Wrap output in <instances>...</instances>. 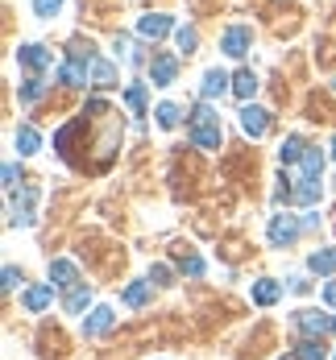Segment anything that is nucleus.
Wrapping results in <instances>:
<instances>
[{
	"instance_id": "nucleus-1",
	"label": "nucleus",
	"mask_w": 336,
	"mask_h": 360,
	"mask_svg": "<svg viewBox=\"0 0 336 360\" xmlns=\"http://www.w3.org/2000/svg\"><path fill=\"white\" fill-rule=\"evenodd\" d=\"M125 137V116L112 108L108 100H87L79 116H71L58 133H54V149L58 158L79 170V174H104L116 162V149Z\"/></svg>"
},
{
	"instance_id": "nucleus-2",
	"label": "nucleus",
	"mask_w": 336,
	"mask_h": 360,
	"mask_svg": "<svg viewBox=\"0 0 336 360\" xmlns=\"http://www.w3.org/2000/svg\"><path fill=\"white\" fill-rule=\"evenodd\" d=\"M8 195H13V203H8V224H13V228H30V224H34L37 191H34V186H25L21 195H17V191H8Z\"/></svg>"
},
{
	"instance_id": "nucleus-3",
	"label": "nucleus",
	"mask_w": 336,
	"mask_h": 360,
	"mask_svg": "<svg viewBox=\"0 0 336 360\" xmlns=\"http://www.w3.org/2000/svg\"><path fill=\"white\" fill-rule=\"evenodd\" d=\"M249 46H254V30H249V25H228V30H224L220 50L228 54V58H245Z\"/></svg>"
},
{
	"instance_id": "nucleus-4",
	"label": "nucleus",
	"mask_w": 336,
	"mask_h": 360,
	"mask_svg": "<svg viewBox=\"0 0 336 360\" xmlns=\"http://www.w3.org/2000/svg\"><path fill=\"white\" fill-rule=\"evenodd\" d=\"M299 232H303V224H299L295 216H274V219H270V232H266V236H270V245H274V249H287Z\"/></svg>"
},
{
	"instance_id": "nucleus-5",
	"label": "nucleus",
	"mask_w": 336,
	"mask_h": 360,
	"mask_svg": "<svg viewBox=\"0 0 336 360\" xmlns=\"http://www.w3.org/2000/svg\"><path fill=\"white\" fill-rule=\"evenodd\" d=\"M17 63H21V71H30L37 79V75L50 67V50H46V46H37V41H25V46L17 50Z\"/></svg>"
},
{
	"instance_id": "nucleus-6",
	"label": "nucleus",
	"mask_w": 336,
	"mask_h": 360,
	"mask_svg": "<svg viewBox=\"0 0 336 360\" xmlns=\"http://www.w3.org/2000/svg\"><path fill=\"white\" fill-rule=\"evenodd\" d=\"M175 75H179V58L175 54H154L149 58V79H154V87H170L175 83Z\"/></svg>"
},
{
	"instance_id": "nucleus-7",
	"label": "nucleus",
	"mask_w": 336,
	"mask_h": 360,
	"mask_svg": "<svg viewBox=\"0 0 336 360\" xmlns=\"http://www.w3.org/2000/svg\"><path fill=\"white\" fill-rule=\"evenodd\" d=\"M191 145H195V149H220V145H224L220 120H208V124H191Z\"/></svg>"
},
{
	"instance_id": "nucleus-8",
	"label": "nucleus",
	"mask_w": 336,
	"mask_h": 360,
	"mask_svg": "<svg viewBox=\"0 0 336 360\" xmlns=\"http://www.w3.org/2000/svg\"><path fill=\"white\" fill-rule=\"evenodd\" d=\"M241 129H245V137H254V141L266 137V133H270V112L245 104V108H241Z\"/></svg>"
},
{
	"instance_id": "nucleus-9",
	"label": "nucleus",
	"mask_w": 336,
	"mask_h": 360,
	"mask_svg": "<svg viewBox=\"0 0 336 360\" xmlns=\"http://www.w3.org/2000/svg\"><path fill=\"white\" fill-rule=\"evenodd\" d=\"M92 63H96V58H92ZM92 63H87V58H67V63L58 67V83H63V87H79V83H87Z\"/></svg>"
},
{
	"instance_id": "nucleus-10",
	"label": "nucleus",
	"mask_w": 336,
	"mask_h": 360,
	"mask_svg": "<svg viewBox=\"0 0 336 360\" xmlns=\"http://www.w3.org/2000/svg\"><path fill=\"white\" fill-rule=\"evenodd\" d=\"M50 286H58V290L79 286V269H75V261H67V257L50 261Z\"/></svg>"
},
{
	"instance_id": "nucleus-11",
	"label": "nucleus",
	"mask_w": 336,
	"mask_h": 360,
	"mask_svg": "<svg viewBox=\"0 0 336 360\" xmlns=\"http://www.w3.org/2000/svg\"><path fill=\"white\" fill-rule=\"evenodd\" d=\"M228 87H232V75H224L220 67H212V71L204 75V83H199V96H204V100H216Z\"/></svg>"
},
{
	"instance_id": "nucleus-12",
	"label": "nucleus",
	"mask_w": 336,
	"mask_h": 360,
	"mask_svg": "<svg viewBox=\"0 0 336 360\" xmlns=\"http://www.w3.org/2000/svg\"><path fill=\"white\" fill-rule=\"evenodd\" d=\"M328 319H332V315H320V311H299L295 327L307 335V340H316V335H324V331H328Z\"/></svg>"
},
{
	"instance_id": "nucleus-13",
	"label": "nucleus",
	"mask_w": 336,
	"mask_h": 360,
	"mask_svg": "<svg viewBox=\"0 0 336 360\" xmlns=\"http://www.w3.org/2000/svg\"><path fill=\"white\" fill-rule=\"evenodd\" d=\"M112 323H116L112 307H96V311H92V315L83 319V335H92V340H96V335H104V331H108Z\"/></svg>"
},
{
	"instance_id": "nucleus-14",
	"label": "nucleus",
	"mask_w": 336,
	"mask_h": 360,
	"mask_svg": "<svg viewBox=\"0 0 336 360\" xmlns=\"http://www.w3.org/2000/svg\"><path fill=\"white\" fill-rule=\"evenodd\" d=\"M299 207H316L320 203V179H311V174H299V186H295V199Z\"/></svg>"
},
{
	"instance_id": "nucleus-15",
	"label": "nucleus",
	"mask_w": 336,
	"mask_h": 360,
	"mask_svg": "<svg viewBox=\"0 0 336 360\" xmlns=\"http://www.w3.org/2000/svg\"><path fill=\"white\" fill-rule=\"evenodd\" d=\"M303 158H307V141L291 133V137L282 141V149H278V162H282V166H303Z\"/></svg>"
},
{
	"instance_id": "nucleus-16",
	"label": "nucleus",
	"mask_w": 336,
	"mask_h": 360,
	"mask_svg": "<svg viewBox=\"0 0 336 360\" xmlns=\"http://www.w3.org/2000/svg\"><path fill=\"white\" fill-rule=\"evenodd\" d=\"M21 302H25V311H34V315H42L50 302H54V286H30L25 294H21Z\"/></svg>"
},
{
	"instance_id": "nucleus-17",
	"label": "nucleus",
	"mask_w": 336,
	"mask_h": 360,
	"mask_svg": "<svg viewBox=\"0 0 336 360\" xmlns=\"http://www.w3.org/2000/svg\"><path fill=\"white\" fill-rule=\"evenodd\" d=\"M232 96L249 104V100L258 96V75H254V71H237V75H232Z\"/></svg>"
},
{
	"instance_id": "nucleus-18",
	"label": "nucleus",
	"mask_w": 336,
	"mask_h": 360,
	"mask_svg": "<svg viewBox=\"0 0 336 360\" xmlns=\"http://www.w3.org/2000/svg\"><path fill=\"white\" fill-rule=\"evenodd\" d=\"M137 30H142V37H154V41H158V37H166L170 30H175V21H170V17H154V13H149V17L137 21Z\"/></svg>"
},
{
	"instance_id": "nucleus-19",
	"label": "nucleus",
	"mask_w": 336,
	"mask_h": 360,
	"mask_svg": "<svg viewBox=\"0 0 336 360\" xmlns=\"http://www.w3.org/2000/svg\"><path fill=\"white\" fill-rule=\"evenodd\" d=\"M149 286H154V282H129V286L120 290V302L133 307V311H142V307L149 302Z\"/></svg>"
},
{
	"instance_id": "nucleus-20",
	"label": "nucleus",
	"mask_w": 336,
	"mask_h": 360,
	"mask_svg": "<svg viewBox=\"0 0 336 360\" xmlns=\"http://www.w3.org/2000/svg\"><path fill=\"white\" fill-rule=\"evenodd\" d=\"M87 302H92V286H87V282H79V286H71L67 294H63V307H67V315H79Z\"/></svg>"
},
{
	"instance_id": "nucleus-21",
	"label": "nucleus",
	"mask_w": 336,
	"mask_h": 360,
	"mask_svg": "<svg viewBox=\"0 0 336 360\" xmlns=\"http://www.w3.org/2000/svg\"><path fill=\"white\" fill-rule=\"evenodd\" d=\"M278 294H282V286H278V282H270V278L254 282V302H258V307H274V302H278Z\"/></svg>"
},
{
	"instance_id": "nucleus-22",
	"label": "nucleus",
	"mask_w": 336,
	"mask_h": 360,
	"mask_svg": "<svg viewBox=\"0 0 336 360\" xmlns=\"http://www.w3.org/2000/svg\"><path fill=\"white\" fill-rule=\"evenodd\" d=\"M307 269L311 274H336V249H320L307 257Z\"/></svg>"
},
{
	"instance_id": "nucleus-23",
	"label": "nucleus",
	"mask_w": 336,
	"mask_h": 360,
	"mask_svg": "<svg viewBox=\"0 0 336 360\" xmlns=\"http://www.w3.org/2000/svg\"><path fill=\"white\" fill-rule=\"evenodd\" d=\"M37 145H42L37 129H34V124H21V129H17V153H21V158H30V153H37Z\"/></svg>"
},
{
	"instance_id": "nucleus-24",
	"label": "nucleus",
	"mask_w": 336,
	"mask_h": 360,
	"mask_svg": "<svg viewBox=\"0 0 336 360\" xmlns=\"http://www.w3.org/2000/svg\"><path fill=\"white\" fill-rule=\"evenodd\" d=\"M154 116H158V129H179L183 108H179V104H158V108H154Z\"/></svg>"
},
{
	"instance_id": "nucleus-25",
	"label": "nucleus",
	"mask_w": 336,
	"mask_h": 360,
	"mask_svg": "<svg viewBox=\"0 0 336 360\" xmlns=\"http://www.w3.org/2000/svg\"><path fill=\"white\" fill-rule=\"evenodd\" d=\"M92 79H96V87H116V67L104 63V58H96L92 63Z\"/></svg>"
},
{
	"instance_id": "nucleus-26",
	"label": "nucleus",
	"mask_w": 336,
	"mask_h": 360,
	"mask_svg": "<svg viewBox=\"0 0 336 360\" xmlns=\"http://www.w3.org/2000/svg\"><path fill=\"white\" fill-rule=\"evenodd\" d=\"M125 108L137 112V116H146V83H133V87L125 91Z\"/></svg>"
},
{
	"instance_id": "nucleus-27",
	"label": "nucleus",
	"mask_w": 336,
	"mask_h": 360,
	"mask_svg": "<svg viewBox=\"0 0 336 360\" xmlns=\"http://www.w3.org/2000/svg\"><path fill=\"white\" fill-rule=\"evenodd\" d=\"M17 96H21V104H37V100L46 96V83H42V79H25V83L17 87Z\"/></svg>"
},
{
	"instance_id": "nucleus-28",
	"label": "nucleus",
	"mask_w": 336,
	"mask_h": 360,
	"mask_svg": "<svg viewBox=\"0 0 336 360\" xmlns=\"http://www.w3.org/2000/svg\"><path fill=\"white\" fill-rule=\"evenodd\" d=\"M324 356H328V348H324L320 340H303L295 348V360H324Z\"/></svg>"
},
{
	"instance_id": "nucleus-29",
	"label": "nucleus",
	"mask_w": 336,
	"mask_h": 360,
	"mask_svg": "<svg viewBox=\"0 0 336 360\" xmlns=\"http://www.w3.org/2000/svg\"><path fill=\"white\" fill-rule=\"evenodd\" d=\"M320 170H324V153H320V149H307V158H303V174L320 179Z\"/></svg>"
},
{
	"instance_id": "nucleus-30",
	"label": "nucleus",
	"mask_w": 336,
	"mask_h": 360,
	"mask_svg": "<svg viewBox=\"0 0 336 360\" xmlns=\"http://www.w3.org/2000/svg\"><path fill=\"white\" fill-rule=\"evenodd\" d=\"M175 41H179V50H183V54H195V46H199V34H195V30H175Z\"/></svg>"
},
{
	"instance_id": "nucleus-31",
	"label": "nucleus",
	"mask_w": 336,
	"mask_h": 360,
	"mask_svg": "<svg viewBox=\"0 0 336 360\" xmlns=\"http://www.w3.org/2000/svg\"><path fill=\"white\" fill-rule=\"evenodd\" d=\"M58 8H63V0H34V13L42 17V21H50Z\"/></svg>"
},
{
	"instance_id": "nucleus-32",
	"label": "nucleus",
	"mask_w": 336,
	"mask_h": 360,
	"mask_svg": "<svg viewBox=\"0 0 336 360\" xmlns=\"http://www.w3.org/2000/svg\"><path fill=\"white\" fill-rule=\"evenodd\" d=\"M187 116H191V124H208V120H216V112L208 108V104H195Z\"/></svg>"
},
{
	"instance_id": "nucleus-33",
	"label": "nucleus",
	"mask_w": 336,
	"mask_h": 360,
	"mask_svg": "<svg viewBox=\"0 0 336 360\" xmlns=\"http://www.w3.org/2000/svg\"><path fill=\"white\" fill-rule=\"evenodd\" d=\"M149 282L154 286H170V265H149Z\"/></svg>"
},
{
	"instance_id": "nucleus-34",
	"label": "nucleus",
	"mask_w": 336,
	"mask_h": 360,
	"mask_svg": "<svg viewBox=\"0 0 336 360\" xmlns=\"http://www.w3.org/2000/svg\"><path fill=\"white\" fill-rule=\"evenodd\" d=\"M183 274L187 278H204V257H183Z\"/></svg>"
},
{
	"instance_id": "nucleus-35",
	"label": "nucleus",
	"mask_w": 336,
	"mask_h": 360,
	"mask_svg": "<svg viewBox=\"0 0 336 360\" xmlns=\"http://www.w3.org/2000/svg\"><path fill=\"white\" fill-rule=\"evenodd\" d=\"M17 282H21V269L17 265H4V290H17Z\"/></svg>"
},
{
	"instance_id": "nucleus-36",
	"label": "nucleus",
	"mask_w": 336,
	"mask_h": 360,
	"mask_svg": "<svg viewBox=\"0 0 336 360\" xmlns=\"http://www.w3.org/2000/svg\"><path fill=\"white\" fill-rule=\"evenodd\" d=\"M4 186L17 191V166H4Z\"/></svg>"
},
{
	"instance_id": "nucleus-37",
	"label": "nucleus",
	"mask_w": 336,
	"mask_h": 360,
	"mask_svg": "<svg viewBox=\"0 0 336 360\" xmlns=\"http://www.w3.org/2000/svg\"><path fill=\"white\" fill-rule=\"evenodd\" d=\"M324 302H328V307H336V282H328V286H324Z\"/></svg>"
},
{
	"instance_id": "nucleus-38",
	"label": "nucleus",
	"mask_w": 336,
	"mask_h": 360,
	"mask_svg": "<svg viewBox=\"0 0 336 360\" xmlns=\"http://www.w3.org/2000/svg\"><path fill=\"white\" fill-rule=\"evenodd\" d=\"M291 290H295V294H307V290H311V282H303V278H295V282H291Z\"/></svg>"
},
{
	"instance_id": "nucleus-39",
	"label": "nucleus",
	"mask_w": 336,
	"mask_h": 360,
	"mask_svg": "<svg viewBox=\"0 0 336 360\" xmlns=\"http://www.w3.org/2000/svg\"><path fill=\"white\" fill-rule=\"evenodd\" d=\"M328 331H332V335H336V315H332V319H328Z\"/></svg>"
},
{
	"instance_id": "nucleus-40",
	"label": "nucleus",
	"mask_w": 336,
	"mask_h": 360,
	"mask_svg": "<svg viewBox=\"0 0 336 360\" xmlns=\"http://www.w3.org/2000/svg\"><path fill=\"white\" fill-rule=\"evenodd\" d=\"M332 158H336V137H332Z\"/></svg>"
},
{
	"instance_id": "nucleus-41",
	"label": "nucleus",
	"mask_w": 336,
	"mask_h": 360,
	"mask_svg": "<svg viewBox=\"0 0 336 360\" xmlns=\"http://www.w3.org/2000/svg\"><path fill=\"white\" fill-rule=\"evenodd\" d=\"M282 360H295V356H282Z\"/></svg>"
}]
</instances>
